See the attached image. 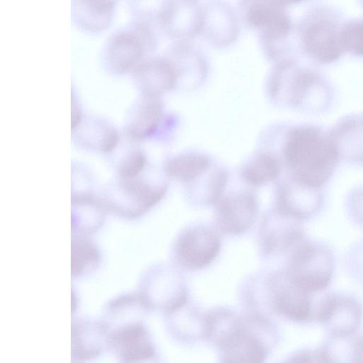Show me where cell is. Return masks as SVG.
<instances>
[{"label": "cell", "instance_id": "cell-1", "mask_svg": "<svg viewBox=\"0 0 363 363\" xmlns=\"http://www.w3.org/2000/svg\"><path fill=\"white\" fill-rule=\"evenodd\" d=\"M281 152L289 177L315 189H323L328 182L340 160L330 131L314 124L289 128Z\"/></svg>", "mask_w": 363, "mask_h": 363}, {"label": "cell", "instance_id": "cell-2", "mask_svg": "<svg viewBox=\"0 0 363 363\" xmlns=\"http://www.w3.org/2000/svg\"><path fill=\"white\" fill-rule=\"evenodd\" d=\"M267 89L275 104L310 112L327 110L333 99V89L326 79L316 70L301 67L293 61L276 68Z\"/></svg>", "mask_w": 363, "mask_h": 363}, {"label": "cell", "instance_id": "cell-3", "mask_svg": "<svg viewBox=\"0 0 363 363\" xmlns=\"http://www.w3.org/2000/svg\"><path fill=\"white\" fill-rule=\"evenodd\" d=\"M232 324L216 340L225 362H262L274 335L272 326L261 316H235Z\"/></svg>", "mask_w": 363, "mask_h": 363}, {"label": "cell", "instance_id": "cell-4", "mask_svg": "<svg viewBox=\"0 0 363 363\" xmlns=\"http://www.w3.org/2000/svg\"><path fill=\"white\" fill-rule=\"evenodd\" d=\"M289 255L284 272L292 281L314 294L328 286L333 275L335 260L326 245L304 238Z\"/></svg>", "mask_w": 363, "mask_h": 363}, {"label": "cell", "instance_id": "cell-5", "mask_svg": "<svg viewBox=\"0 0 363 363\" xmlns=\"http://www.w3.org/2000/svg\"><path fill=\"white\" fill-rule=\"evenodd\" d=\"M344 21L338 11L328 6L315 8L306 18L301 41L304 52L320 65L336 62L345 53L340 45Z\"/></svg>", "mask_w": 363, "mask_h": 363}, {"label": "cell", "instance_id": "cell-6", "mask_svg": "<svg viewBox=\"0 0 363 363\" xmlns=\"http://www.w3.org/2000/svg\"><path fill=\"white\" fill-rule=\"evenodd\" d=\"M362 312L361 303L354 297L329 293L318 301L315 321L322 323L334 338H346L358 330Z\"/></svg>", "mask_w": 363, "mask_h": 363}, {"label": "cell", "instance_id": "cell-7", "mask_svg": "<svg viewBox=\"0 0 363 363\" xmlns=\"http://www.w3.org/2000/svg\"><path fill=\"white\" fill-rule=\"evenodd\" d=\"M271 285L272 306L277 313L296 322L315 321V294L295 284L284 272L273 277Z\"/></svg>", "mask_w": 363, "mask_h": 363}, {"label": "cell", "instance_id": "cell-8", "mask_svg": "<svg viewBox=\"0 0 363 363\" xmlns=\"http://www.w3.org/2000/svg\"><path fill=\"white\" fill-rule=\"evenodd\" d=\"M215 206L218 225L228 234L246 232L253 225L258 212L257 196L250 190L224 194Z\"/></svg>", "mask_w": 363, "mask_h": 363}, {"label": "cell", "instance_id": "cell-9", "mask_svg": "<svg viewBox=\"0 0 363 363\" xmlns=\"http://www.w3.org/2000/svg\"><path fill=\"white\" fill-rule=\"evenodd\" d=\"M120 179L115 195L119 199L109 206L129 216L145 213L164 197L168 188L166 183L152 184L138 177Z\"/></svg>", "mask_w": 363, "mask_h": 363}, {"label": "cell", "instance_id": "cell-10", "mask_svg": "<svg viewBox=\"0 0 363 363\" xmlns=\"http://www.w3.org/2000/svg\"><path fill=\"white\" fill-rule=\"evenodd\" d=\"M220 247L219 235L213 228L196 225L180 236L177 255L184 267L197 269L208 265L217 256Z\"/></svg>", "mask_w": 363, "mask_h": 363}, {"label": "cell", "instance_id": "cell-11", "mask_svg": "<svg viewBox=\"0 0 363 363\" xmlns=\"http://www.w3.org/2000/svg\"><path fill=\"white\" fill-rule=\"evenodd\" d=\"M324 202L323 189L301 184L289 177L277 186L276 208L300 220L317 214Z\"/></svg>", "mask_w": 363, "mask_h": 363}, {"label": "cell", "instance_id": "cell-12", "mask_svg": "<svg viewBox=\"0 0 363 363\" xmlns=\"http://www.w3.org/2000/svg\"><path fill=\"white\" fill-rule=\"evenodd\" d=\"M300 220L275 208L267 216L263 224L264 248L268 252H289L303 239Z\"/></svg>", "mask_w": 363, "mask_h": 363}, {"label": "cell", "instance_id": "cell-13", "mask_svg": "<svg viewBox=\"0 0 363 363\" xmlns=\"http://www.w3.org/2000/svg\"><path fill=\"white\" fill-rule=\"evenodd\" d=\"M329 131L340 160L363 164V113L341 118Z\"/></svg>", "mask_w": 363, "mask_h": 363}, {"label": "cell", "instance_id": "cell-14", "mask_svg": "<svg viewBox=\"0 0 363 363\" xmlns=\"http://www.w3.org/2000/svg\"><path fill=\"white\" fill-rule=\"evenodd\" d=\"M111 341L125 360L150 358L155 352L146 330L138 324L121 328L112 335Z\"/></svg>", "mask_w": 363, "mask_h": 363}, {"label": "cell", "instance_id": "cell-15", "mask_svg": "<svg viewBox=\"0 0 363 363\" xmlns=\"http://www.w3.org/2000/svg\"><path fill=\"white\" fill-rule=\"evenodd\" d=\"M212 166L206 155L198 152L179 154L169 159L164 165L165 174L174 180L191 183L203 176Z\"/></svg>", "mask_w": 363, "mask_h": 363}, {"label": "cell", "instance_id": "cell-16", "mask_svg": "<svg viewBox=\"0 0 363 363\" xmlns=\"http://www.w3.org/2000/svg\"><path fill=\"white\" fill-rule=\"evenodd\" d=\"M138 78L143 94L157 96L164 94L178 84V75L174 68L162 61L147 64L138 70Z\"/></svg>", "mask_w": 363, "mask_h": 363}, {"label": "cell", "instance_id": "cell-17", "mask_svg": "<svg viewBox=\"0 0 363 363\" xmlns=\"http://www.w3.org/2000/svg\"><path fill=\"white\" fill-rule=\"evenodd\" d=\"M163 116V104L160 97L144 95L128 127V134L135 140L147 138L156 132Z\"/></svg>", "mask_w": 363, "mask_h": 363}, {"label": "cell", "instance_id": "cell-18", "mask_svg": "<svg viewBox=\"0 0 363 363\" xmlns=\"http://www.w3.org/2000/svg\"><path fill=\"white\" fill-rule=\"evenodd\" d=\"M250 22L264 30V33L270 38L285 37L291 29V21L280 7L263 3L253 4L248 12Z\"/></svg>", "mask_w": 363, "mask_h": 363}, {"label": "cell", "instance_id": "cell-19", "mask_svg": "<svg viewBox=\"0 0 363 363\" xmlns=\"http://www.w3.org/2000/svg\"><path fill=\"white\" fill-rule=\"evenodd\" d=\"M281 161L269 152L257 153L242 167L241 177L248 185L259 187L277 179L281 172Z\"/></svg>", "mask_w": 363, "mask_h": 363}, {"label": "cell", "instance_id": "cell-20", "mask_svg": "<svg viewBox=\"0 0 363 363\" xmlns=\"http://www.w3.org/2000/svg\"><path fill=\"white\" fill-rule=\"evenodd\" d=\"M228 182V173L222 167H216L207 175L206 180L202 181L198 187L197 195L203 203L216 205L224 195Z\"/></svg>", "mask_w": 363, "mask_h": 363}, {"label": "cell", "instance_id": "cell-21", "mask_svg": "<svg viewBox=\"0 0 363 363\" xmlns=\"http://www.w3.org/2000/svg\"><path fill=\"white\" fill-rule=\"evenodd\" d=\"M340 45L344 52L363 57V19L343 23L340 30Z\"/></svg>", "mask_w": 363, "mask_h": 363}, {"label": "cell", "instance_id": "cell-22", "mask_svg": "<svg viewBox=\"0 0 363 363\" xmlns=\"http://www.w3.org/2000/svg\"><path fill=\"white\" fill-rule=\"evenodd\" d=\"M146 165V157L140 151L133 152L121 162L118 174L121 178L138 177Z\"/></svg>", "mask_w": 363, "mask_h": 363}, {"label": "cell", "instance_id": "cell-23", "mask_svg": "<svg viewBox=\"0 0 363 363\" xmlns=\"http://www.w3.org/2000/svg\"><path fill=\"white\" fill-rule=\"evenodd\" d=\"M347 203L352 218L363 225V186L354 189Z\"/></svg>", "mask_w": 363, "mask_h": 363}, {"label": "cell", "instance_id": "cell-24", "mask_svg": "<svg viewBox=\"0 0 363 363\" xmlns=\"http://www.w3.org/2000/svg\"><path fill=\"white\" fill-rule=\"evenodd\" d=\"M352 358L354 362H363V335L352 343Z\"/></svg>", "mask_w": 363, "mask_h": 363}, {"label": "cell", "instance_id": "cell-25", "mask_svg": "<svg viewBox=\"0 0 363 363\" xmlns=\"http://www.w3.org/2000/svg\"><path fill=\"white\" fill-rule=\"evenodd\" d=\"M303 0H258L259 3L266 4L277 7H282L301 2Z\"/></svg>", "mask_w": 363, "mask_h": 363}, {"label": "cell", "instance_id": "cell-26", "mask_svg": "<svg viewBox=\"0 0 363 363\" xmlns=\"http://www.w3.org/2000/svg\"><path fill=\"white\" fill-rule=\"evenodd\" d=\"M361 3V4L363 6V0H359Z\"/></svg>", "mask_w": 363, "mask_h": 363}]
</instances>
